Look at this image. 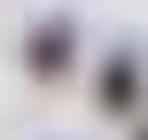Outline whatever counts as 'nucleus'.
<instances>
[{
  "instance_id": "nucleus-1",
  "label": "nucleus",
  "mask_w": 148,
  "mask_h": 140,
  "mask_svg": "<svg viewBox=\"0 0 148 140\" xmlns=\"http://www.w3.org/2000/svg\"><path fill=\"white\" fill-rule=\"evenodd\" d=\"M70 62H78V31H70L62 16H39V23L23 31V70H31L39 86H55Z\"/></svg>"
},
{
  "instance_id": "nucleus-2",
  "label": "nucleus",
  "mask_w": 148,
  "mask_h": 140,
  "mask_svg": "<svg viewBox=\"0 0 148 140\" xmlns=\"http://www.w3.org/2000/svg\"><path fill=\"white\" fill-rule=\"evenodd\" d=\"M94 101L109 109V117H125V109H140V62L117 47L109 62H101V78H94Z\"/></svg>"
},
{
  "instance_id": "nucleus-3",
  "label": "nucleus",
  "mask_w": 148,
  "mask_h": 140,
  "mask_svg": "<svg viewBox=\"0 0 148 140\" xmlns=\"http://www.w3.org/2000/svg\"><path fill=\"white\" fill-rule=\"evenodd\" d=\"M133 140H148V117H140V132H133Z\"/></svg>"
}]
</instances>
